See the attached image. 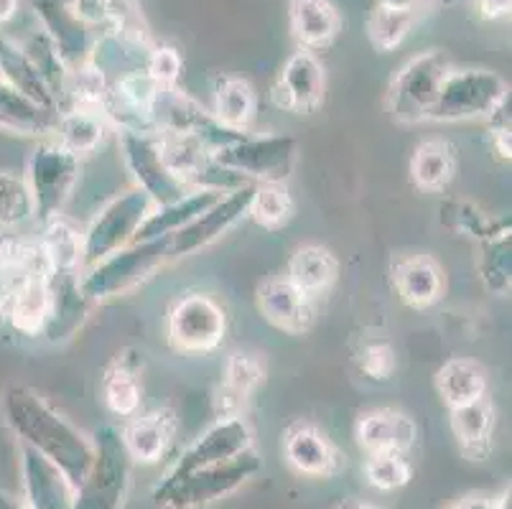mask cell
<instances>
[{"mask_svg": "<svg viewBox=\"0 0 512 509\" xmlns=\"http://www.w3.org/2000/svg\"><path fill=\"white\" fill-rule=\"evenodd\" d=\"M431 0H377V6L393 8V11H426Z\"/></svg>", "mask_w": 512, "mask_h": 509, "instance_id": "53", "label": "cell"}, {"mask_svg": "<svg viewBox=\"0 0 512 509\" xmlns=\"http://www.w3.org/2000/svg\"><path fill=\"white\" fill-rule=\"evenodd\" d=\"M260 471V459L253 448L222 464L184 474L176 482H161L153 489V502L164 509H202L230 497Z\"/></svg>", "mask_w": 512, "mask_h": 509, "instance_id": "3", "label": "cell"}, {"mask_svg": "<svg viewBox=\"0 0 512 509\" xmlns=\"http://www.w3.org/2000/svg\"><path fill=\"white\" fill-rule=\"evenodd\" d=\"M510 102V87L492 69L451 67L441 84L439 100L428 115V123H462L490 120Z\"/></svg>", "mask_w": 512, "mask_h": 509, "instance_id": "4", "label": "cell"}, {"mask_svg": "<svg viewBox=\"0 0 512 509\" xmlns=\"http://www.w3.org/2000/svg\"><path fill=\"white\" fill-rule=\"evenodd\" d=\"M51 278H34L0 296V321L18 336H44L51 316Z\"/></svg>", "mask_w": 512, "mask_h": 509, "instance_id": "19", "label": "cell"}, {"mask_svg": "<svg viewBox=\"0 0 512 509\" xmlns=\"http://www.w3.org/2000/svg\"><path fill=\"white\" fill-rule=\"evenodd\" d=\"M510 102L495 112L490 118V146L500 161L510 163L512 158V133H510V112H507Z\"/></svg>", "mask_w": 512, "mask_h": 509, "instance_id": "49", "label": "cell"}, {"mask_svg": "<svg viewBox=\"0 0 512 509\" xmlns=\"http://www.w3.org/2000/svg\"><path fill=\"white\" fill-rule=\"evenodd\" d=\"M495 509H512V494H510V487H507L505 492L500 494V497H495Z\"/></svg>", "mask_w": 512, "mask_h": 509, "instance_id": "56", "label": "cell"}, {"mask_svg": "<svg viewBox=\"0 0 512 509\" xmlns=\"http://www.w3.org/2000/svg\"><path fill=\"white\" fill-rule=\"evenodd\" d=\"M444 509H495V497H490V494L484 492H472L454 499V502L446 504Z\"/></svg>", "mask_w": 512, "mask_h": 509, "instance_id": "51", "label": "cell"}, {"mask_svg": "<svg viewBox=\"0 0 512 509\" xmlns=\"http://www.w3.org/2000/svg\"><path fill=\"white\" fill-rule=\"evenodd\" d=\"M212 158L250 184H286L299 158V143L291 135H245Z\"/></svg>", "mask_w": 512, "mask_h": 509, "instance_id": "9", "label": "cell"}, {"mask_svg": "<svg viewBox=\"0 0 512 509\" xmlns=\"http://www.w3.org/2000/svg\"><path fill=\"white\" fill-rule=\"evenodd\" d=\"M151 209L153 202L138 186L115 196L113 202H107L95 214L90 227L82 232V268L79 273L105 260L107 255L128 247Z\"/></svg>", "mask_w": 512, "mask_h": 509, "instance_id": "8", "label": "cell"}, {"mask_svg": "<svg viewBox=\"0 0 512 509\" xmlns=\"http://www.w3.org/2000/svg\"><path fill=\"white\" fill-rule=\"evenodd\" d=\"M59 112L36 105L21 92L0 82V130L13 135H54Z\"/></svg>", "mask_w": 512, "mask_h": 509, "instance_id": "38", "label": "cell"}, {"mask_svg": "<svg viewBox=\"0 0 512 509\" xmlns=\"http://www.w3.org/2000/svg\"><path fill=\"white\" fill-rule=\"evenodd\" d=\"M411 464L406 454L398 451H383V454H370L365 461V479L370 487L380 492H393V489L406 487L411 482Z\"/></svg>", "mask_w": 512, "mask_h": 509, "instance_id": "46", "label": "cell"}, {"mask_svg": "<svg viewBox=\"0 0 512 509\" xmlns=\"http://www.w3.org/2000/svg\"><path fill=\"white\" fill-rule=\"evenodd\" d=\"M49 260L39 245V237H23L13 230L0 235V296L18 288L26 280L51 278Z\"/></svg>", "mask_w": 512, "mask_h": 509, "instance_id": "25", "label": "cell"}, {"mask_svg": "<svg viewBox=\"0 0 512 509\" xmlns=\"http://www.w3.org/2000/svg\"><path fill=\"white\" fill-rule=\"evenodd\" d=\"M158 151L166 168L186 186L199 189L207 166L212 163V153L202 140L186 133H158Z\"/></svg>", "mask_w": 512, "mask_h": 509, "instance_id": "34", "label": "cell"}, {"mask_svg": "<svg viewBox=\"0 0 512 509\" xmlns=\"http://www.w3.org/2000/svg\"><path fill=\"white\" fill-rule=\"evenodd\" d=\"M161 84L148 72H130L110 82L102 118L118 133L158 135L156 105L161 97Z\"/></svg>", "mask_w": 512, "mask_h": 509, "instance_id": "11", "label": "cell"}, {"mask_svg": "<svg viewBox=\"0 0 512 509\" xmlns=\"http://www.w3.org/2000/svg\"><path fill=\"white\" fill-rule=\"evenodd\" d=\"M212 115L227 128L248 133L250 125L255 123V115H258V92L253 90L248 79L220 74L214 79Z\"/></svg>", "mask_w": 512, "mask_h": 509, "instance_id": "35", "label": "cell"}, {"mask_svg": "<svg viewBox=\"0 0 512 509\" xmlns=\"http://www.w3.org/2000/svg\"><path fill=\"white\" fill-rule=\"evenodd\" d=\"M171 260V237L130 242L123 250L79 273V288L90 303L125 296L146 283L161 265Z\"/></svg>", "mask_w": 512, "mask_h": 509, "instance_id": "2", "label": "cell"}, {"mask_svg": "<svg viewBox=\"0 0 512 509\" xmlns=\"http://www.w3.org/2000/svg\"><path fill=\"white\" fill-rule=\"evenodd\" d=\"M286 278L306 296L316 298L332 291L339 278V260L324 245H304L288 260Z\"/></svg>", "mask_w": 512, "mask_h": 509, "instance_id": "33", "label": "cell"}, {"mask_svg": "<svg viewBox=\"0 0 512 509\" xmlns=\"http://www.w3.org/2000/svg\"><path fill=\"white\" fill-rule=\"evenodd\" d=\"M283 454L293 469L306 476H334L344 469L339 448L329 441L327 433L309 423H299L286 433Z\"/></svg>", "mask_w": 512, "mask_h": 509, "instance_id": "24", "label": "cell"}, {"mask_svg": "<svg viewBox=\"0 0 512 509\" xmlns=\"http://www.w3.org/2000/svg\"><path fill=\"white\" fill-rule=\"evenodd\" d=\"M288 21L293 39L306 51L327 49L342 31V16L332 0H291Z\"/></svg>", "mask_w": 512, "mask_h": 509, "instance_id": "28", "label": "cell"}, {"mask_svg": "<svg viewBox=\"0 0 512 509\" xmlns=\"http://www.w3.org/2000/svg\"><path fill=\"white\" fill-rule=\"evenodd\" d=\"M451 67V59L439 49L423 51L408 59L388 87L385 105L390 115L403 125L428 123V115L439 100L441 84Z\"/></svg>", "mask_w": 512, "mask_h": 509, "instance_id": "5", "label": "cell"}, {"mask_svg": "<svg viewBox=\"0 0 512 509\" xmlns=\"http://www.w3.org/2000/svg\"><path fill=\"white\" fill-rule=\"evenodd\" d=\"M456 151L449 140L431 138L418 143L411 156V181L426 194H439L454 181Z\"/></svg>", "mask_w": 512, "mask_h": 509, "instance_id": "36", "label": "cell"}, {"mask_svg": "<svg viewBox=\"0 0 512 509\" xmlns=\"http://www.w3.org/2000/svg\"><path fill=\"white\" fill-rule=\"evenodd\" d=\"M390 278L400 301L413 311H426L444 296V273L428 255H408L390 265Z\"/></svg>", "mask_w": 512, "mask_h": 509, "instance_id": "22", "label": "cell"}, {"mask_svg": "<svg viewBox=\"0 0 512 509\" xmlns=\"http://www.w3.org/2000/svg\"><path fill=\"white\" fill-rule=\"evenodd\" d=\"M449 410L451 433H454L456 443L462 446V454L472 461H482L490 454L492 431H495V405H492V400L484 395L474 403Z\"/></svg>", "mask_w": 512, "mask_h": 509, "instance_id": "32", "label": "cell"}, {"mask_svg": "<svg viewBox=\"0 0 512 509\" xmlns=\"http://www.w3.org/2000/svg\"><path fill=\"white\" fill-rule=\"evenodd\" d=\"M436 390L449 408L474 403L487 395V372L472 359H451L436 372Z\"/></svg>", "mask_w": 512, "mask_h": 509, "instance_id": "40", "label": "cell"}, {"mask_svg": "<svg viewBox=\"0 0 512 509\" xmlns=\"http://www.w3.org/2000/svg\"><path fill=\"white\" fill-rule=\"evenodd\" d=\"M79 174H82V158L59 146L57 140H44L34 148L23 179L34 196V219H39V224L64 214V207L77 189Z\"/></svg>", "mask_w": 512, "mask_h": 509, "instance_id": "7", "label": "cell"}, {"mask_svg": "<svg viewBox=\"0 0 512 509\" xmlns=\"http://www.w3.org/2000/svg\"><path fill=\"white\" fill-rule=\"evenodd\" d=\"M51 288V316L46 324L44 336L49 342H67L82 329V324L90 316V306L82 288H79V275L77 273H64V275H51L49 280Z\"/></svg>", "mask_w": 512, "mask_h": 509, "instance_id": "27", "label": "cell"}, {"mask_svg": "<svg viewBox=\"0 0 512 509\" xmlns=\"http://www.w3.org/2000/svg\"><path fill=\"white\" fill-rule=\"evenodd\" d=\"M327 77L314 51L299 49L281 69L271 87L273 107L293 115H311L324 102Z\"/></svg>", "mask_w": 512, "mask_h": 509, "instance_id": "15", "label": "cell"}, {"mask_svg": "<svg viewBox=\"0 0 512 509\" xmlns=\"http://www.w3.org/2000/svg\"><path fill=\"white\" fill-rule=\"evenodd\" d=\"M339 509H383V507H375V504L360 502V499H344V502L339 504Z\"/></svg>", "mask_w": 512, "mask_h": 509, "instance_id": "55", "label": "cell"}, {"mask_svg": "<svg viewBox=\"0 0 512 509\" xmlns=\"http://www.w3.org/2000/svg\"><path fill=\"white\" fill-rule=\"evenodd\" d=\"M0 82L34 100L36 105L46 107V110L62 112V105L49 90L46 79L41 77L39 67L31 62V56L23 51V46H16L8 39H0Z\"/></svg>", "mask_w": 512, "mask_h": 509, "instance_id": "31", "label": "cell"}, {"mask_svg": "<svg viewBox=\"0 0 512 509\" xmlns=\"http://www.w3.org/2000/svg\"><path fill=\"white\" fill-rule=\"evenodd\" d=\"M357 446L370 454H383V451H398L406 454L416 446L418 426L411 415L400 413V410L380 408L362 413L355 426Z\"/></svg>", "mask_w": 512, "mask_h": 509, "instance_id": "21", "label": "cell"}, {"mask_svg": "<svg viewBox=\"0 0 512 509\" xmlns=\"http://www.w3.org/2000/svg\"><path fill=\"white\" fill-rule=\"evenodd\" d=\"M107 130H110V125L102 118V112L67 107V110L59 112L54 140L77 158H85L105 143Z\"/></svg>", "mask_w": 512, "mask_h": 509, "instance_id": "39", "label": "cell"}, {"mask_svg": "<svg viewBox=\"0 0 512 509\" xmlns=\"http://www.w3.org/2000/svg\"><path fill=\"white\" fill-rule=\"evenodd\" d=\"M357 367L372 382H385L398 367V354L390 339H365L357 349Z\"/></svg>", "mask_w": 512, "mask_h": 509, "instance_id": "47", "label": "cell"}, {"mask_svg": "<svg viewBox=\"0 0 512 509\" xmlns=\"http://www.w3.org/2000/svg\"><path fill=\"white\" fill-rule=\"evenodd\" d=\"M479 275L484 288H490L497 296L510 291V235L495 237L479 245Z\"/></svg>", "mask_w": 512, "mask_h": 509, "instance_id": "45", "label": "cell"}, {"mask_svg": "<svg viewBox=\"0 0 512 509\" xmlns=\"http://www.w3.org/2000/svg\"><path fill=\"white\" fill-rule=\"evenodd\" d=\"M141 370H143V354L138 349H123L113 367L105 372L102 380V400L110 415L120 420H128L133 415L141 413L143 400V385H141Z\"/></svg>", "mask_w": 512, "mask_h": 509, "instance_id": "26", "label": "cell"}, {"mask_svg": "<svg viewBox=\"0 0 512 509\" xmlns=\"http://www.w3.org/2000/svg\"><path fill=\"white\" fill-rule=\"evenodd\" d=\"M248 448H253V431L245 418H217L212 428H207L192 446L181 451L176 464L161 482H176L184 474H192L204 466L230 461Z\"/></svg>", "mask_w": 512, "mask_h": 509, "instance_id": "13", "label": "cell"}, {"mask_svg": "<svg viewBox=\"0 0 512 509\" xmlns=\"http://www.w3.org/2000/svg\"><path fill=\"white\" fill-rule=\"evenodd\" d=\"M169 342L181 354H209L227 336V314L209 293H186L169 311Z\"/></svg>", "mask_w": 512, "mask_h": 509, "instance_id": "10", "label": "cell"}, {"mask_svg": "<svg viewBox=\"0 0 512 509\" xmlns=\"http://www.w3.org/2000/svg\"><path fill=\"white\" fill-rule=\"evenodd\" d=\"M21 474L23 494L29 509H72L74 492L72 482L67 479L57 464H51L34 448L21 443Z\"/></svg>", "mask_w": 512, "mask_h": 509, "instance_id": "17", "label": "cell"}, {"mask_svg": "<svg viewBox=\"0 0 512 509\" xmlns=\"http://www.w3.org/2000/svg\"><path fill=\"white\" fill-rule=\"evenodd\" d=\"M176 433V413L171 408H158L151 413H138L125 420L120 438L133 464L153 466L164 459Z\"/></svg>", "mask_w": 512, "mask_h": 509, "instance_id": "20", "label": "cell"}, {"mask_svg": "<svg viewBox=\"0 0 512 509\" xmlns=\"http://www.w3.org/2000/svg\"><path fill=\"white\" fill-rule=\"evenodd\" d=\"M479 3V13L487 21H502V18L510 16L512 0H477Z\"/></svg>", "mask_w": 512, "mask_h": 509, "instance_id": "52", "label": "cell"}, {"mask_svg": "<svg viewBox=\"0 0 512 509\" xmlns=\"http://www.w3.org/2000/svg\"><path fill=\"white\" fill-rule=\"evenodd\" d=\"M133 459L125 451L120 431L102 426L95 436V459L74 492L72 509H123Z\"/></svg>", "mask_w": 512, "mask_h": 509, "instance_id": "6", "label": "cell"}, {"mask_svg": "<svg viewBox=\"0 0 512 509\" xmlns=\"http://www.w3.org/2000/svg\"><path fill=\"white\" fill-rule=\"evenodd\" d=\"M265 380L263 359L250 352H235L227 357L220 390L214 398L217 418H242L258 387Z\"/></svg>", "mask_w": 512, "mask_h": 509, "instance_id": "23", "label": "cell"}, {"mask_svg": "<svg viewBox=\"0 0 512 509\" xmlns=\"http://www.w3.org/2000/svg\"><path fill=\"white\" fill-rule=\"evenodd\" d=\"M0 509H26V507H21V504L13 502V499L8 497V494L3 492V489H0Z\"/></svg>", "mask_w": 512, "mask_h": 509, "instance_id": "57", "label": "cell"}, {"mask_svg": "<svg viewBox=\"0 0 512 509\" xmlns=\"http://www.w3.org/2000/svg\"><path fill=\"white\" fill-rule=\"evenodd\" d=\"M34 217V196L26 179L13 171H0V230H18Z\"/></svg>", "mask_w": 512, "mask_h": 509, "instance_id": "44", "label": "cell"}, {"mask_svg": "<svg viewBox=\"0 0 512 509\" xmlns=\"http://www.w3.org/2000/svg\"><path fill=\"white\" fill-rule=\"evenodd\" d=\"M34 11L41 23V31L62 56L64 67L69 72L82 67L92 44L87 36V26L72 16L67 0H34Z\"/></svg>", "mask_w": 512, "mask_h": 509, "instance_id": "18", "label": "cell"}, {"mask_svg": "<svg viewBox=\"0 0 512 509\" xmlns=\"http://www.w3.org/2000/svg\"><path fill=\"white\" fill-rule=\"evenodd\" d=\"M120 151H123L125 166L136 179V186L153 202V207L179 202L181 196L189 194L169 168H166L161 151H158L156 135H136V133H118Z\"/></svg>", "mask_w": 512, "mask_h": 509, "instance_id": "12", "label": "cell"}, {"mask_svg": "<svg viewBox=\"0 0 512 509\" xmlns=\"http://www.w3.org/2000/svg\"><path fill=\"white\" fill-rule=\"evenodd\" d=\"M421 13L423 11H393V8L375 6V11L367 18V39L377 51L398 49L408 39Z\"/></svg>", "mask_w": 512, "mask_h": 509, "instance_id": "43", "label": "cell"}, {"mask_svg": "<svg viewBox=\"0 0 512 509\" xmlns=\"http://www.w3.org/2000/svg\"><path fill=\"white\" fill-rule=\"evenodd\" d=\"M153 41L133 39V36L115 34V31H102L90 46L87 64L105 74L110 82L130 72H146L148 54H151Z\"/></svg>", "mask_w": 512, "mask_h": 509, "instance_id": "30", "label": "cell"}, {"mask_svg": "<svg viewBox=\"0 0 512 509\" xmlns=\"http://www.w3.org/2000/svg\"><path fill=\"white\" fill-rule=\"evenodd\" d=\"M253 189L255 184L227 191V194H222L220 202H214L192 224H186L184 230L171 235V258H189L194 252L204 250V247L220 240L242 217H248Z\"/></svg>", "mask_w": 512, "mask_h": 509, "instance_id": "14", "label": "cell"}, {"mask_svg": "<svg viewBox=\"0 0 512 509\" xmlns=\"http://www.w3.org/2000/svg\"><path fill=\"white\" fill-rule=\"evenodd\" d=\"M39 245L54 275L77 273L82 268V230L69 217L59 214L39 224Z\"/></svg>", "mask_w": 512, "mask_h": 509, "instance_id": "37", "label": "cell"}, {"mask_svg": "<svg viewBox=\"0 0 512 509\" xmlns=\"http://www.w3.org/2000/svg\"><path fill=\"white\" fill-rule=\"evenodd\" d=\"M3 418L18 441L57 464L74 489L82 484L95 459V443L64 420L44 398L29 387H8L3 395Z\"/></svg>", "mask_w": 512, "mask_h": 509, "instance_id": "1", "label": "cell"}, {"mask_svg": "<svg viewBox=\"0 0 512 509\" xmlns=\"http://www.w3.org/2000/svg\"><path fill=\"white\" fill-rule=\"evenodd\" d=\"M181 69H184V62H181L179 49H174V46L169 44L151 46L146 72L151 74L161 87H179Z\"/></svg>", "mask_w": 512, "mask_h": 509, "instance_id": "48", "label": "cell"}, {"mask_svg": "<svg viewBox=\"0 0 512 509\" xmlns=\"http://www.w3.org/2000/svg\"><path fill=\"white\" fill-rule=\"evenodd\" d=\"M69 11L77 18L79 23L90 26H102L107 23V8H110V0H67Z\"/></svg>", "mask_w": 512, "mask_h": 509, "instance_id": "50", "label": "cell"}, {"mask_svg": "<svg viewBox=\"0 0 512 509\" xmlns=\"http://www.w3.org/2000/svg\"><path fill=\"white\" fill-rule=\"evenodd\" d=\"M18 16V0H0V26L11 23Z\"/></svg>", "mask_w": 512, "mask_h": 509, "instance_id": "54", "label": "cell"}, {"mask_svg": "<svg viewBox=\"0 0 512 509\" xmlns=\"http://www.w3.org/2000/svg\"><path fill=\"white\" fill-rule=\"evenodd\" d=\"M258 311L271 326L286 334H306L316 321L314 298L296 288L286 275L263 280L255 293Z\"/></svg>", "mask_w": 512, "mask_h": 509, "instance_id": "16", "label": "cell"}, {"mask_svg": "<svg viewBox=\"0 0 512 509\" xmlns=\"http://www.w3.org/2000/svg\"><path fill=\"white\" fill-rule=\"evenodd\" d=\"M441 224L449 230L459 232V235L472 237L477 245L490 242L495 237L510 235V222L505 219H495L472 202H449L441 207Z\"/></svg>", "mask_w": 512, "mask_h": 509, "instance_id": "41", "label": "cell"}, {"mask_svg": "<svg viewBox=\"0 0 512 509\" xmlns=\"http://www.w3.org/2000/svg\"><path fill=\"white\" fill-rule=\"evenodd\" d=\"M222 194L227 191L217 189H192L184 194L179 202L164 204V207H153L143 224L138 227L133 242L141 240H158V237H171L179 230H184L186 224H192L199 214L207 212L214 202H220Z\"/></svg>", "mask_w": 512, "mask_h": 509, "instance_id": "29", "label": "cell"}, {"mask_svg": "<svg viewBox=\"0 0 512 509\" xmlns=\"http://www.w3.org/2000/svg\"><path fill=\"white\" fill-rule=\"evenodd\" d=\"M296 204L286 184H255L248 217L268 232L283 230L293 219Z\"/></svg>", "mask_w": 512, "mask_h": 509, "instance_id": "42", "label": "cell"}]
</instances>
